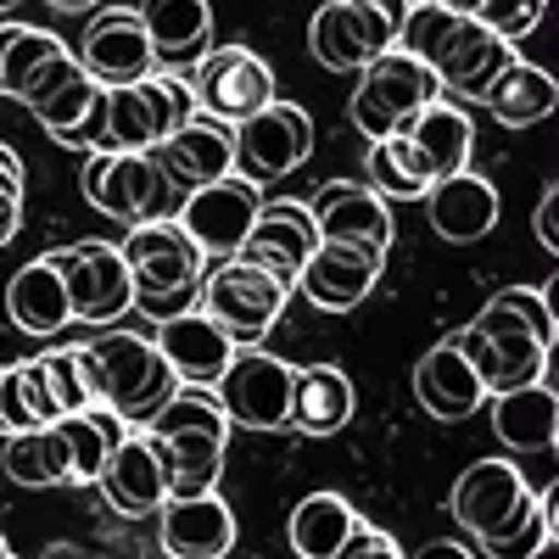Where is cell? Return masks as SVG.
I'll use <instances>...</instances> for the list:
<instances>
[{
    "label": "cell",
    "instance_id": "6da1fadb",
    "mask_svg": "<svg viewBox=\"0 0 559 559\" xmlns=\"http://www.w3.org/2000/svg\"><path fill=\"white\" fill-rule=\"evenodd\" d=\"M554 286H503L481 302V313L453 331V347L476 369L487 397L521 392L548 381V353H554Z\"/></svg>",
    "mask_w": 559,
    "mask_h": 559
},
{
    "label": "cell",
    "instance_id": "7a4b0ae2",
    "mask_svg": "<svg viewBox=\"0 0 559 559\" xmlns=\"http://www.w3.org/2000/svg\"><path fill=\"white\" fill-rule=\"evenodd\" d=\"M397 51L431 68L437 90H453L464 102H481L492 79L515 62V45L492 39L481 23L464 17V7H448V0H414L397 17Z\"/></svg>",
    "mask_w": 559,
    "mask_h": 559
},
{
    "label": "cell",
    "instance_id": "3957f363",
    "mask_svg": "<svg viewBox=\"0 0 559 559\" xmlns=\"http://www.w3.org/2000/svg\"><path fill=\"white\" fill-rule=\"evenodd\" d=\"M146 442L168 464V498H202L218 492L224 476V453H229V419L213 403V392L179 386L146 426Z\"/></svg>",
    "mask_w": 559,
    "mask_h": 559
},
{
    "label": "cell",
    "instance_id": "277c9868",
    "mask_svg": "<svg viewBox=\"0 0 559 559\" xmlns=\"http://www.w3.org/2000/svg\"><path fill=\"white\" fill-rule=\"evenodd\" d=\"M123 269H129V286H134V308L152 313L157 324L197 308V280L207 269V258L191 247V236L163 218V224H140L123 236Z\"/></svg>",
    "mask_w": 559,
    "mask_h": 559
},
{
    "label": "cell",
    "instance_id": "5b68a950",
    "mask_svg": "<svg viewBox=\"0 0 559 559\" xmlns=\"http://www.w3.org/2000/svg\"><path fill=\"white\" fill-rule=\"evenodd\" d=\"M84 353H90V369H96L102 408L118 414L123 426H146V419L179 392L174 369L163 364V353L152 347V336L107 331L96 342H84Z\"/></svg>",
    "mask_w": 559,
    "mask_h": 559
},
{
    "label": "cell",
    "instance_id": "8992f818",
    "mask_svg": "<svg viewBox=\"0 0 559 559\" xmlns=\"http://www.w3.org/2000/svg\"><path fill=\"white\" fill-rule=\"evenodd\" d=\"M286 297H292L286 286H274L263 269H252L241 258L207 263L202 280H197V313L213 319L236 353L263 347V336L280 324V313H286Z\"/></svg>",
    "mask_w": 559,
    "mask_h": 559
},
{
    "label": "cell",
    "instance_id": "52a82bcc",
    "mask_svg": "<svg viewBox=\"0 0 559 559\" xmlns=\"http://www.w3.org/2000/svg\"><path fill=\"white\" fill-rule=\"evenodd\" d=\"M431 102H442L431 68H419V62L403 57V51H386L376 68L358 73L353 102H347V118H353V129L369 140V146H376V140L408 134V123L426 112Z\"/></svg>",
    "mask_w": 559,
    "mask_h": 559
},
{
    "label": "cell",
    "instance_id": "ba28073f",
    "mask_svg": "<svg viewBox=\"0 0 559 559\" xmlns=\"http://www.w3.org/2000/svg\"><path fill=\"white\" fill-rule=\"evenodd\" d=\"M537 503H543V492L526 481L521 464H509V459H476L448 492L453 521L471 532L481 548L509 537V532H521L537 515Z\"/></svg>",
    "mask_w": 559,
    "mask_h": 559
},
{
    "label": "cell",
    "instance_id": "9c48e42d",
    "mask_svg": "<svg viewBox=\"0 0 559 559\" xmlns=\"http://www.w3.org/2000/svg\"><path fill=\"white\" fill-rule=\"evenodd\" d=\"M79 191L84 202L140 229V224H163L179 213V191L168 185V174L152 163V152H123V157H84V174H79Z\"/></svg>",
    "mask_w": 559,
    "mask_h": 559
},
{
    "label": "cell",
    "instance_id": "30bf717a",
    "mask_svg": "<svg viewBox=\"0 0 559 559\" xmlns=\"http://www.w3.org/2000/svg\"><path fill=\"white\" fill-rule=\"evenodd\" d=\"M185 84H191L197 118L224 123V129H241L247 118L274 107V68L258 51H247V45H213V51L185 73Z\"/></svg>",
    "mask_w": 559,
    "mask_h": 559
},
{
    "label": "cell",
    "instance_id": "8fae6325",
    "mask_svg": "<svg viewBox=\"0 0 559 559\" xmlns=\"http://www.w3.org/2000/svg\"><path fill=\"white\" fill-rule=\"evenodd\" d=\"M308 51L331 73H364L397 51V17L381 0H331L308 23Z\"/></svg>",
    "mask_w": 559,
    "mask_h": 559
},
{
    "label": "cell",
    "instance_id": "7c38bea8",
    "mask_svg": "<svg viewBox=\"0 0 559 559\" xmlns=\"http://www.w3.org/2000/svg\"><path fill=\"white\" fill-rule=\"evenodd\" d=\"M292 386L297 369L286 358H274L263 347H247L229 358V369L213 386V403L224 408L229 426L247 431H292Z\"/></svg>",
    "mask_w": 559,
    "mask_h": 559
},
{
    "label": "cell",
    "instance_id": "4fadbf2b",
    "mask_svg": "<svg viewBox=\"0 0 559 559\" xmlns=\"http://www.w3.org/2000/svg\"><path fill=\"white\" fill-rule=\"evenodd\" d=\"M45 258L62 274V292H68V308L79 324L107 331V324H118L134 308L129 269H123V252L112 241H73V247H51Z\"/></svg>",
    "mask_w": 559,
    "mask_h": 559
},
{
    "label": "cell",
    "instance_id": "5bb4252c",
    "mask_svg": "<svg viewBox=\"0 0 559 559\" xmlns=\"http://www.w3.org/2000/svg\"><path fill=\"white\" fill-rule=\"evenodd\" d=\"M258 213H263L258 185H247L241 174H229V179L207 185V191L185 197L179 213H174V224L191 236V247H197L207 263H229V258H241Z\"/></svg>",
    "mask_w": 559,
    "mask_h": 559
},
{
    "label": "cell",
    "instance_id": "9a60e30c",
    "mask_svg": "<svg viewBox=\"0 0 559 559\" xmlns=\"http://www.w3.org/2000/svg\"><path fill=\"white\" fill-rule=\"evenodd\" d=\"M229 140H236V174L263 191L313 157V118L292 102H274L241 129H229Z\"/></svg>",
    "mask_w": 559,
    "mask_h": 559
},
{
    "label": "cell",
    "instance_id": "2e32d148",
    "mask_svg": "<svg viewBox=\"0 0 559 559\" xmlns=\"http://www.w3.org/2000/svg\"><path fill=\"white\" fill-rule=\"evenodd\" d=\"M79 73L102 90H129L140 79L157 73V57H152V39L140 28V12L129 7H107L84 23L79 34V51H73Z\"/></svg>",
    "mask_w": 559,
    "mask_h": 559
},
{
    "label": "cell",
    "instance_id": "e0dca14e",
    "mask_svg": "<svg viewBox=\"0 0 559 559\" xmlns=\"http://www.w3.org/2000/svg\"><path fill=\"white\" fill-rule=\"evenodd\" d=\"M313 252H319V229H313L308 202H263L252 236H247V247H241V263L263 269L274 286L297 292V274H302V263H308Z\"/></svg>",
    "mask_w": 559,
    "mask_h": 559
},
{
    "label": "cell",
    "instance_id": "ac0fdd59",
    "mask_svg": "<svg viewBox=\"0 0 559 559\" xmlns=\"http://www.w3.org/2000/svg\"><path fill=\"white\" fill-rule=\"evenodd\" d=\"M313 213V229L319 241H336V247H376V252H392V207L369 191V185H353V179H324L319 197L308 202Z\"/></svg>",
    "mask_w": 559,
    "mask_h": 559
},
{
    "label": "cell",
    "instance_id": "d6986e66",
    "mask_svg": "<svg viewBox=\"0 0 559 559\" xmlns=\"http://www.w3.org/2000/svg\"><path fill=\"white\" fill-rule=\"evenodd\" d=\"M381 269H386V252L376 247H336V241H319V252L302 263L297 274V292L324 308V313H353L369 292L381 286Z\"/></svg>",
    "mask_w": 559,
    "mask_h": 559
},
{
    "label": "cell",
    "instance_id": "ffe728a7",
    "mask_svg": "<svg viewBox=\"0 0 559 559\" xmlns=\"http://www.w3.org/2000/svg\"><path fill=\"white\" fill-rule=\"evenodd\" d=\"M152 347L163 353V364L174 369L179 386H197V392H213L218 376L229 369V358H236V347H229V336L218 331L213 319H202L197 308H185L174 319L157 324Z\"/></svg>",
    "mask_w": 559,
    "mask_h": 559
},
{
    "label": "cell",
    "instance_id": "44dd1931",
    "mask_svg": "<svg viewBox=\"0 0 559 559\" xmlns=\"http://www.w3.org/2000/svg\"><path fill=\"white\" fill-rule=\"evenodd\" d=\"M152 163L168 174V185H174L179 197H191V191H207V185L236 174V140H229L224 123L191 118V123L174 129L163 146L152 152Z\"/></svg>",
    "mask_w": 559,
    "mask_h": 559
},
{
    "label": "cell",
    "instance_id": "7402d4cb",
    "mask_svg": "<svg viewBox=\"0 0 559 559\" xmlns=\"http://www.w3.org/2000/svg\"><path fill=\"white\" fill-rule=\"evenodd\" d=\"M102 498L118 509L123 521L157 515L168 503V464L157 459V448L146 442V431H123V442L112 448L107 471H102Z\"/></svg>",
    "mask_w": 559,
    "mask_h": 559
},
{
    "label": "cell",
    "instance_id": "603a6c76",
    "mask_svg": "<svg viewBox=\"0 0 559 559\" xmlns=\"http://www.w3.org/2000/svg\"><path fill=\"white\" fill-rule=\"evenodd\" d=\"M157 537L168 559H224L236 548V515L218 492L202 498H168L157 509Z\"/></svg>",
    "mask_w": 559,
    "mask_h": 559
},
{
    "label": "cell",
    "instance_id": "cb8c5ba5",
    "mask_svg": "<svg viewBox=\"0 0 559 559\" xmlns=\"http://www.w3.org/2000/svg\"><path fill=\"white\" fill-rule=\"evenodd\" d=\"M414 403L426 408L442 426H459L487 403V386L476 381V369L464 364V353L453 347V336H442L431 353H419L414 364Z\"/></svg>",
    "mask_w": 559,
    "mask_h": 559
},
{
    "label": "cell",
    "instance_id": "d4e9b609",
    "mask_svg": "<svg viewBox=\"0 0 559 559\" xmlns=\"http://www.w3.org/2000/svg\"><path fill=\"white\" fill-rule=\"evenodd\" d=\"M140 28L152 39L157 73H185L213 51V7L207 0H152V7H140Z\"/></svg>",
    "mask_w": 559,
    "mask_h": 559
},
{
    "label": "cell",
    "instance_id": "484cf974",
    "mask_svg": "<svg viewBox=\"0 0 559 559\" xmlns=\"http://www.w3.org/2000/svg\"><path fill=\"white\" fill-rule=\"evenodd\" d=\"M426 218L442 241L453 247H471L481 236H492V224H498V191H492V179L476 174V168H464L453 179H437L431 191H426Z\"/></svg>",
    "mask_w": 559,
    "mask_h": 559
},
{
    "label": "cell",
    "instance_id": "4316f807",
    "mask_svg": "<svg viewBox=\"0 0 559 559\" xmlns=\"http://www.w3.org/2000/svg\"><path fill=\"white\" fill-rule=\"evenodd\" d=\"M7 313L23 336L34 342H51L73 324V308H68V292H62V274L51 269V258H34L23 263L12 280H7Z\"/></svg>",
    "mask_w": 559,
    "mask_h": 559
},
{
    "label": "cell",
    "instance_id": "83f0119b",
    "mask_svg": "<svg viewBox=\"0 0 559 559\" xmlns=\"http://www.w3.org/2000/svg\"><path fill=\"white\" fill-rule=\"evenodd\" d=\"M353 408H358V397H353L347 369H336V364L297 369V386H292V431L297 437H336V431H347Z\"/></svg>",
    "mask_w": 559,
    "mask_h": 559
},
{
    "label": "cell",
    "instance_id": "f1b7e54d",
    "mask_svg": "<svg viewBox=\"0 0 559 559\" xmlns=\"http://www.w3.org/2000/svg\"><path fill=\"white\" fill-rule=\"evenodd\" d=\"M492 437L509 453H554L559 442V397L548 381L492 397Z\"/></svg>",
    "mask_w": 559,
    "mask_h": 559
},
{
    "label": "cell",
    "instance_id": "f546056e",
    "mask_svg": "<svg viewBox=\"0 0 559 559\" xmlns=\"http://www.w3.org/2000/svg\"><path fill=\"white\" fill-rule=\"evenodd\" d=\"M408 146L419 152V163H426L431 185H437V179H453V174L471 168L476 123H471V112L453 107V102H431L426 112L408 123Z\"/></svg>",
    "mask_w": 559,
    "mask_h": 559
},
{
    "label": "cell",
    "instance_id": "4dcf8cb0",
    "mask_svg": "<svg viewBox=\"0 0 559 559\" xmlns=\"http://www.w3.org/2000/svg\"><path fill=\"white\" fill-rule=\"evenodd\" d=\"M369 526L358 509L342 498V492H308L297 509H292V521H286V537H292V554L297 559H336L353 532Z\"/></svg>",
    "mask_w": 559,
    "mask_h": 559
},
{
    "label": "cell",
    "instance_id": "1f68e13d",
    "mask_svg": "<svg viewBox=\"0 0 559 559\" xmlns=\"http://www.w3.org/2000/svg\"><path fill=\"white\" fill-rule=\"evenodd\" d=\"M481 107H487L503 129H532V123H543V118L559 107V84H554L548 68L515 57V62L492 79V90L481 96Z\"/></svg>",
    "mask_w": 559,
    "mask_h": 559
},
{
    "label": "cell",
    "instance_id": "d6a6232c",
    "mask_svg": "<svg viewBox=\"0 0 559 559\" xmlns=\"http://www.w3.org/2000/svg\"><path fill=\"white\" fill-rule=\"evenodd\" d=\"M68 51V39L51 28H34V23H0V96L23 102V90L39 79L45 62H57Z\"/></svg>",
    "mask_w": 559,
    "mask_h": 559
},
{
    "label": "cell",
    "instance_id": "836d02e7",
    "mask_svg": "<svg viewBox=\"0 0 559 559\" xmlns=\"http://www.w3.org/2000/svg\"><path fill=\"white\" fill-rule=\"evenodd\" d=\"M57 419L62 414H57L51 392H45V376L34 358L0 369V437H28L39 426H57Z\"/></svg>",
    "mask_w": 559,
    "mask_h": 559
},
{
    "label": "cell",
    "instance_id": "e575fe53",
    "mask_svg": "<svg viewBox=\"0 0 559 559\" xmlns=\"http://www.w3.org/2000/svg\"><path fill=\"white\" fill-rule=\"evenodd\" d=\"M62 426V442H68V464H73V481L79 487H96L102 481V471H107V459H112V448L123 442V419L118 414H107V408H84V414H68V419H57Z\"/></svg>",
    "mask_w": 559,
    "mask_h": 559
},
{
    "label": "cell",
    "instance_id": "d590c367",
    "mask_svg": "<svg viewBox=\"0 0 559 559\" xmlns=\"http://www.w3.org/2000/svg\"><path fill=\"white\" fill-rule=\"evenodd\" d=\"M7 476L17 487H68L73 481V464H68V442H62V426H39L28 437H7Z\"/></svg>",
    "mask_w": 559,
    "mask_h": 559
},
{
    "label": "cell",
    "instance_id": "8d00e7d4",
    "mask_svg": "<svg viewBox=\"0 0 559 559\" xmlns=\"http://www.w3.org/2000/svg\"><path fill=\"white\" fill-rule=\"evenodd\" d=\"M364 168H369V191H376L386 207L392 202H426V191H431V174H426V163H419V152L408 146V134L376 140Z\"/></svg>",
    "mask_w": 559,
    "mask_h": 559
},
{
    "label": "cell",
    "instance_id": "74e56055",
    "mask_svg": "<svg viewBox=\"0 0 559 559\" xmlns=\"http://www.w3.org/2000/svg\"><path fill=\"white\" fill-rule=\"evenodd\" d=\"M39 376H45V392H51L57 414H84V408H102V392H96V369H90V353L84 347H45L34 353Z\"/></svg>",
    "mask_w": 559,
    "mask_h": 559
},
{
    "label": "cell",
    "instance_id": "f35d334b",
    "mask_svg": "<svg viewBox=\"0 0 559 559\" xmlns=\"http://www.w3.org/2000/svg\"><path fill=\"white\" fill-rule=\"evenodd\" d=\"M464 17L481 23L492 39L515 45L521 34H532L543 23V0H481V7H464Z\"/></svg>",
    "mask_w": 559,
    "mask_h": 559
},
{
    "label": "cell",
    "instance_id": "ab89813d",
    "mask_svg": "<svg viewBox=\"0 0 559 559\" xmlns=\"http://www.w3.org/2000/svg\"><path fill=\"white\" fill-rule=\"evenodd\" d=\"M559 532V498L554 492H543V503H537V515L521 526V532H509V537H498V543H487L481 554L487 559H532L548 537Z\"/></svg>",
    "mask_w": 559,
    "mask_h": 559
},
{
    "label": "cell",
    "instance_id": "60d3db41",
    "mask_svg": "<svg viewBox=\"0 0 559 559\" xmlns=\"http://www.w3.org/2000/svg\"><path fill=\"white\" fill-rule=\"evenodd\" d=\"M23 229V163L12 146H0V247H12Z\"/></svg>",
    "mask_w": 559,
    "mask_h": 559
},
{
    "label": "cell",
    "instance_id": "b9f144b4",
    "mask_svg": "<svg viewBox=\"0 0 559 559\" xmlns=\"http://www.w3.org/2000/svg\"><path fill=\"white\" fill-rule=\"evenodd\" d=\"M532 224H537V241H543L548 252H559V185H548V191H543Z\"/></svg>",
    "mask_w": 559,
    "mask_h": 559
},
{
    "label": "cell",
    "instance_id": "7bdbcfd3",
    "mask_svg": "<svg viewBox=\"0 0 559 559\" xmlns=\"http://www.w3.org/2000/svg\"><path fill=\"white\" fill-rule=\"evenodd\" d=\"M414 559H476V554L464 548V543H453V537H437V543H426V548H419Z\"/></svg>",
    "mask_w": 559,
    "mask_h": 559
},
{
    "label": "cell",
    "instance_id": "ee69618b",
    "mask_svg": "<svg viewBox=\"0 0 559 559\" xmlns=\"http://www.w3.org/2000/svg\"><path fill=\"white\" fill-rule=\"evenodd\" d=\"M532 559H559V532H554V537H548V543H543V548H537Z\"/></svg>",
    "mask_w": 559,
    "mask_h": 559
},
{
    "label": "cell",
    "instance_id": "f6af8a7d",
    "mask_svg": "<svg viewBox=\"0 0 559 559\" xmlns=\"http://www.w3.org/2000/svg\"><path fill=\"white\" fill-rule=\"evenodd\" d=\"M0 559H12V548H7V537H0Z\"/></svg>",
    "mask_w": 559,
    "mask_h": 559
},
{
    "label": "cell",
    "instance_id": "bcb514c9",
    "mask_svg": "<svg viewBox=\"0 0 559 559\" xmlns=\"http://www.w3.org/2000/svg\"><path fill=\"white\" fill-rule=\"evenodd\" d=\"M12 559H17V554H12Z\"/></svg>",
    "mask_w": 559,
    "mask_h": 559
}]
</instances>
